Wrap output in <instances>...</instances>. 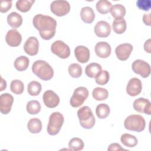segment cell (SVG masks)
I'll return each mask as SVG.
<instances>
[{
	"instance_id": "obj_1",
	"label": "cell",
	"mask_w": 151,
	"mask_h": 151,
	"mask_svg": "<svg viewBox=\"0 0 151 151\" xmlns=\"http://www.w3.org/2000/svg\"><path fill=\"white\" fill-rule=\"evenodd\" d=\"M32 22L34 27L39 31L40 35L42 39L49 40L55 35L57 21L52 17L37 14L34 17Z\"/></svg>"
},
{
	"instance_id": "obj_2",
	"label": "cell",
	"mask_w": 151,
	"mask_h": 151,
	"mask_svg": "<svg viewBox=\"0 0 151 151\" xmlns=\"http://www.w3.org/2000/svg\"><path fill=\"white\" fill-rule=\"evenodd\" d=\"M32 71L34 74L44 81L51 80L54 76L52 67L47 62L41 60H37L33 63Z\"/></svg>"
},
{
	"instance_id": "obj_3",
	"label": "cell",
	"mask_w": 151,
	"mask_h": 151,
	"mask_svg": "<svg viewBox=\"0 0 151 151\" xmlns=\"http://www.w3.org/2000/svg\"><path fill=\"white\" fill-rule=\"evenodd\" d=\"M80 125L84 129H91L95 124L96 119L88 106H83L77 111Z\"/></svg>"
},
{
	"instance_id": "obj_4",
	"label": "cell",
	"mask_w": 151,
	"mask_h": 151,
	"mask_svg": "<svg viewBox=\"0 0 151 151\" xmlns=\"http://www.w3.org/2000/svg\"><path fill=\"white\" fill-rule=\"evenodd\" d=\"M124 126L128 130L140 132L145 129L146 122L141 115L132 114L125 119Z\"/></svg>"
},
{
	"instance_id": "obj_5",
	"label": "cell",
	"mask_w": 151,
	"mask_h": 151,
	"mask_svg": "<svg viewBox=\"0 0 151 151\" xmlns=\"http://www.w3.org/2000/svg\"><path fill=\"white\" fill-rule=\"evenodd\" d=\"M64 116L61 113L57 111L52 113L50 116L47 125L48 133L51 136L57 134L64 123Z\"/></svg>"
},
{
	"instance_id": "obj_6",
	"label": "cell",
	"mask_w": 151,
	"mask_h": 151,
	"mask_svg": "<svg viewBox=\"0 0 151 151\" xmlns=\"http://www.w3.org/2000/svg\"><path fill=\"white\" fill-rule=\"evenodd\" d=\"M88 90L84 87L76 88L70 99V105L73 107H78L81 106L88 96Z\"/></svg>"
},
{
	"instance_id": "obj_7",
	"label": "cell",
	"mask_w": 151,
	"mask_h": 151,
	"mask_svg": "<svg viewBox=\"0 0 151 151\" xmlns=\"http://www.w3.org/2000/svg\"><path fill=\"white\" fill-rule=\"evenodd\" d=\"M51 50L53 54L63 59L67 58L70 55V47L61 40L54 41L51 45Z\"/></svg>"
},
{
	"instance_id": "obj_8",
	"label": "cell",
	"mask_w": 151,
	"mask_h": 151,
	"mask_svg": "<svg viewBox=\"0 0 151 151\" xmlns=\"http://www.w3.org/2000/svg\"><path fill=\"white\" fill-rule=\"evenodd\" d=\"M51 11L58 17L67 15L70 10V5L67 1H54L50 5Z\"/></svg>"
},
{
	"instance_id": "obj_9",
	"label": "cell",
	"mask_w": 151,
	"mask_h": 151,
	"mask_svg": "<svg viewBox=\"0 0 151 151\" xmlns=\"http://www.w3.org/2000/svg\"><path fill=\"white\" fill-rule=\"evenodd\" d=\"M134 73L139 74L143 78H147L150 74V66L149 63L142 60H136L132 64Z\"/></svg>"
},
{
	"instance_id": "obj_10",
	"label": "cell",
	"mask_w": 151,
	"mask_h": 151,
	"mask_svg": "<svg viewBox=\"0 0 151 151\" xmlns=\"http://www.w3.org/2000/svg\"><path fill=\"white\" fill-rule=\"evenodd\" d=\"M133 107L137 112L151 114V103L147 99L140 97L136 99L133 102Z\"/></svg>"
},
{
	"instance_id": "obj_11",
	"label": "cell",
	"mask_w": 151,
	"mask_h": 151,
	"mask_svg": "<svg viewBox=\"0 0 151 151\" xmlns=\"http://www.w3.org/2000/svg\"><path fill=\"white\" fill-rule=\"evenodd\" d=\"M142 90V84L140 79L134 77L131 78L126 86V92L127 94L134 97L139 95Z\"/></svg>"
},
{
	"instance_id": "obj_12",
	"label": "cell",
	"mask_w": 151,
	"mask_h": 151,
	"mask_svg": "<svg viewBox=\"0 0 151 151\" xmlns=\"http://www.w3.org/2000/svg\"><path fill=\"white\" fill-rule=\"evenodd\" d=\"M44 104L48 108L56 107L60 103L59 96L52 90H47L42 96Z\"/></svg>"
},
{
	"instance_id": "obj_13",
	"label": "cell",
	"mask_w": 151,
	"mask_h": 151,
	"mask_svg": "<svg viewBox=\"0 0 151 151\" xmlns=\"http://www.w3.org/2000/svg\"><path fill=\"white\" fill-rule=\"evenodd\" d=\"M14 102L13 96L9 93H3L0 96V111L3 114H8Z\"/></svg>"
},
{
	"instance_id": "obj_14",
	"label": "cell",
	"mask_w": 151,
	"mask_h": 151,
	"mask_svg": "<svg viewBox=\"0 0 151 151\" xmlns=\"http://www.w3.org/2000/svg\"><path fill=\"white\" fill-rule=\"evenodd\" d=\"M133 51V45L129 43H124L118 45L115 49L117 58L121 61L127 60Z\"/></svg>"
},
{
	"instance_id": "obj_15",
	"label": "cell",
	"mask_w": 151,
	"mask_h": 151,
	"mask_svg": "<svg viewBox=\"0 0 151 151\" xmlns=\"http://www.w3.org/2000/svg\"><path fill=\"white\" fill-rule=\"evenodd\" d=\"M24 50L29 55H37L39 50V42L37 38L35 37H29L24 44Z\"/></svg>"
},
{
	"instance_id": "obj_16",
	"label": "cell",
	"mask_w": 151,
	"mask_h": 151,
	"mask_svg": "<svg viewBox=\"0 0 151 151\" xmlns=\"http://www.w3.org/2000/svg\"><path fill=\"white\" fill-rule=\"evenodd\" d=\"M7 44L11 47H18L22 41V36L16 29L9 30L5 36Z\"/></svg>"
},
{
	"instance_id": "obj_17",
	"label": "cell",
	"mask_w": 151,
	"mask_h": 151,
	"mask_svg": "<svg viewBox=\"0 0 151 151\" xmlns=\"http://www.w3.org/2000/svg\"><path fill=\"white\" fill-rule=\"evenodd\" d=\"M94 33L100 38L107 37L111 32L110 24L105 21H100L97 22L94 27Z\"/></svg>"
},
{
	"instance_id": "obj_18",
	"label": "cell",
	"mask_w": 151,
	"mask_h": 151,
	"mask_svg": "<svg viewBox=\"0 0 151 151\" xmlns=\"http://www.w3.org/2000/svg\"><path fill=\"white\" fill-rule=\"evenodd\" d=\"M94 50L96 55L99 57L106 58L110 56L111 49L110 45L108 42L101 41L96 44Z\"/></svg>"
},
{
	"instance_id": "obj_19",
	"label": "cell",
	"mask_w": 151,
	"mask_h": 151,
	"mask_svg": "<svg viewBox=\"0 0 151 151\" xmlns=\"http://www.w3.org/2000/svg\"><path fill=\"white\" fill-rule=\"evenodd\" d=\"M74 55L78 62L86 63L90 59V50L85 46L78 45L74 50Z\"/></svg>"
},
{
	"instance_id": "obj_20",
	"label": "cell",
	"mask_w": 151,
	"mask_h": 151,
	"mask_svg": "<svg viewBox=\"0 0 151 151\" xmlns=\"http://www.w3.org/2000/svg\"><path fill=\"white\" fill-rule=\"evenodd\" d=\"M80 17L81 19L85 23L90 24L94 20L95 13L92 8L90 6H84L81 9Z\"/></svg>"
},
{
	"instance_id": "obj_21",
	"label": "cell",
	"mask_w": 151,
	"mask_h": 151,
	"mask_svg": "<svg viewBox=\"0 0 151 151\" xmlns=\"http://www.w3.org/2000/svg\"><path fill=\"white\" fill-rule=\"evenodd\" d=\"M7 22L11 27L17 28L22 24V17L18 13L12 12L7 16Z\"/></svg>"
},
{
	"instance_id": "obj_22",
	"label": "cell",
	"mask_w": 151,
	"mask_h": 151,
	"mask_svg": "<svg viewBox=\"0 0 151 151\" xmlns=\"http://www.w3.org/2000/svg\"><path fill=\"white\" fill-rule=\"evenodd\" d=\"M101 71V66L96 63H90L85 68L86 76L90 78H96Z\"/></svg>"
},
{
	"instance_id": "obj_23",
	"label": "cell",
	"mask_w": 151,
	"mask_h": 151,
	"mask_svg": "<svg viewBox=\"0 0 151 151\" xmlns=\"http://www.w3.org/2000/svg\"><path fill=\"white\" fill-rule=\"evenodd\" d=\"M113 31L117 34H122L126 29L127 24L123 18H115L112 24Z\"/></svg>"
},
{
	"instance_id": "obj_24",
	"label": "cell",
	"mask_w": 151,
	"mask_h": 151,
	"mask_svg": "<svg viewBox=\"0 0 151 151\" xmlns=\"http://www.w3.org/2000/svg\"><path fill=\"white\" fill-rule=\"evenodd\" d=\"M42 123L38 118L31 119L27 124V128L31 133H38L42 129Z\"/></svg>"
},
{
	"instance_id": "obj_25",
	"label": "cell",
	"mask_w": 151,
	"mask_h": 151,
	"mask_svg": "<svg viewBox=\"0 0 151 151\" xmlns=\"http://www.w3.org/2000/svg\"><path fill=\"white\" fill-rule=\"evenodd\" d=\"M29 64V60L28 57L21 55L17 58L14 61V67L19 71H23L27 69Z\"/></svg>"
},
{
	"instance_id": "obj_26",
	"label": "cell",
	"mask_w": 151,
	"mask_h": 151,
	"mask_svg": "<svg viewBox=\"0 0 151 151\" xmlns=\"http://www.w3.org/2000/svg\"><path fill=\"white\" fill-rule=\"evenodd\" d=\"M120 141L123 145L129 147H133L137 144V138L130 134L124 133L121 136Z\"/></svg>"
},
{
	"instance_id": "obj_27",
	"label": "cell",
	"mask_w": 151,
	"mask_h": 151,
	"mask_svg": "<svg viewBox=\"0 0 151 151\" xmlns=\"http://www.w3.org/2000/svg\"><path fill=\"white\" fill-rule=\"evenodd\" d=\"M111 15L115 18H123L126 15V8L121 4H115L111 6L110 10Z\"/></svg>"
},
{
	"instance_id": "obj_28",
	"label": "cell",
	"mask_w": 151,
	"mask_h": 151,
	"mask_svg": "<svg viewBox=\"0 0 151 151\" xmlns=\"http://www.w3.org/2000/svg\"><path fill=\"white\" fill-rule=\"evenodd\" d=\"M92 96L96 100L102 101L107 99L109 96V92L106 88L96 87L93 90Z\"/></svg>"
},
{
	"instance_id": "obj_29",
	"label": "cell",
	"mask_w": 151,
	"mask_h": 151,
	"mask_svg": "<svg viewBox=\"0 0 151 151\" xmlns=\"http://www.w3.org/2000/svg\"><path fill=\"white\" fill-rule=\"evenodd\" d=\"M110 109L109 106L104 103H101L97 106L96 113L97 116L101 119L106 118L110 114Z\"/></svg>"
},
{
	"instance_id": "obj_30",
	"label": "cell",
	"mask_w": 151,
	"mask_h": 151,
	"mask_svg": "<svg viewBox=\"0 0 151 151\" xmlns=\"http://www.w3.org/2000/svg\"><path fill=\"white\" fill-rule=\"evenodd\" d=\"M34 2V0H19L16 2V8L22 12H27L30 10Z\"/></svg>"
},
{
	"instance_id": "obj_31",
	"label": "cell",
	"mask_w": 151,
	"mask_h": 151,
	"mask_svg": "<svg viewBox=\"0 0 151 151\" xmlns=\"http://www.w3.org/2000/svg\"><path fill=\"white\" fill-rule=\"evenodd\" d=\"M111 8V4L107 0H100L96 4V9L101 14H106Z\"/></svg>"
},
{
	"instance_id": "obj_32",
	"label": "cell",
	"mask_w": 151,
	"mask_h": 151,
	"mask_svg": "<svg viewBox=\"0 0 151 151\" xmlns=\"http://www.w3.org/2000/svg\"><path fill=\"white\" fill-rule=\"evenodd\" d=\"M28 93L30 96H38L42 89L41 84L36 81H32L28 84Z\"/></svg>"
},
{
	"instance_id": "obj_33",
	"label": "cell",
	"mask_w": 151,
	"mask_h": 151,
	"mask_svg": "<svg viewBox=\"0 0 151 151\" xmlns=\"http://www.w3.org/2000/svg\"><path fill=\"white\" fill-rule=\"evenodd\" d=\"M41 104L37 100H31L27 104V111L30 114H37L41 110Z\"/></svg>"
},
{
	"instance_id": "obj_34",
	"label": "cell",
	"mask_w": 151,
	"mask_h": 151,
	"mask_svg": "<svg viewBox=\"0 0 151 151\" xmlns=\"http://www.w3.org/2000/svg\"><path fill=\"white\" fill-rule=\"evenodd\" d=\"M84 146V144L83 141L78 137L72 138L68 143V147L71 150H81L83 149Z\"/></svg>"
},
{
	"instance_id": "obj_35",
	"label": "cell",
	"mask_w": 151,
	"mask_h": 151,
	"mask_svg": "<svg viewBox=\"0 0 151 151\" xmlns=\"http://www.w3.org/2000/svg\"><path fill=\"white\" fill-rule=\"evenodd\" d=\"M10 90L15 94H21L24 90V83L19 80H12L10 84Z\"/></svg>"
},
{
	"instance_id": "obj_36",
	"label": "cell",
	"mask_w": 151,
	"mask_h": 151,
	"mask_svg": "<svg viewBox=\"0 0 151 151\" xmlns=\"http://www.w3.org/2000/svg\"><path fill=\"white\" fill-rule=\"evenodd\" d=\"M68 71L71 77L73 78H78L81 76L82 67L77 63H73L69 65Z\"/></svg>"
},
{
	"instance_id": "obj_37",
	"label": "cell",
	"mask_w": 151,
	"mask_h": 151,
	"mask_svg": "<svg viewBox=\"0 0 151 151\" xmlns=\"http://www.w3.org/2000/svg\"><path fill=\"white\" fill-rule=\"evenodd\" d=\"M97 84L103 86L106 84L110 79L109 73L107 70H102L101 73L95 78Z\"/></svg>"
},
{
	"instance_id": "obj_38",
	"label": "cell",
	"mask_w": 151,
	"mask_h": 151,
	"mask_svg": "<svg viewBox=\"0 0 151 151\" xmlns=\"http://www.w3.org/2000/svg\"><path fill=\"white\" fill-rule=\"evenodd\" d=\"M136 5L140 9L147 11L150 9L151 2L150 0H138Z\"/></svg>"
},
{
	"instance_id": "obj_39",
	"label": "cell",
	"mask_w": 151,
	"mask_h": 151,
	"mask_svg": "<svg viewBox=\"0 0 151 151\" xmlns=\"http://www.w3.org/2000/svg\"><path fill=\"white\" fill-rule=\"evenodd\" d=\"M11 6H12V1L2 0L1 3L0 11L2 13L6 12L8 11L10 9Z\"/></svg>"
},
{
	"instance_id": "obj_40",
	"label": "cell",
	"mask_w": 151,
	"mask_h": 151,
	"mask_svg": "<svg viewBox=\"0 0 151 151\" xmlns=\"http://www.w3.org/2000/svg\"><path fill=\"white\" fill-rule=\"evenodd\" d=\"M126 150V149L122 147V146L119 143H113L110 144L107 148L108 151H113V150L120 151V150Z\"/></svg>"
},
{
	"instance_id": "obj_41",
	"label": "cell",
	"mask_w": 151,
	"mask_h": 151,
	"mask_svg": "<svg viewBox=\"0 0 151 151\" xmlns=\"http://www.w3.org/2000/svg\"><path fill=\"white\" fill-rule=\"evenodd\" d=\"M150 14L151 13L145 14L143 16V22L148 26H150Z\"/></svg>"
},
{
	"instance_id": "obj_42",
	"label": "cell",
	"mask_w": 151,
	"mask_h": 151,
	"mask_svg": "<svg viewBox=\"0 0 151 151\" xmlns=\"http://www.w3.org/2000/svg\"><path fill=\"white\" fill-rule=\"evenodd\" d=\"M150 42H151V40L150 39H148L145 42V44H144V49L148 53H150L151 52V50H150Z\"/></svg>"
},
{
	"instance_id": "obj_43",
	"label": "cell",
	"mask_w": 151,
	"mask_h": 151,
	"mask_svg": "<svg viewBox=\"0 0 151 151\" xmlns=\"http://www.w3.org/2000/svg\"><path fill=\"white\" fill-rule=\"evenodd\" d=\"M1 90L0 91H3L4 90H5L6 88V81L2 78H1Z\"/></svg>"
}]
</instances>
